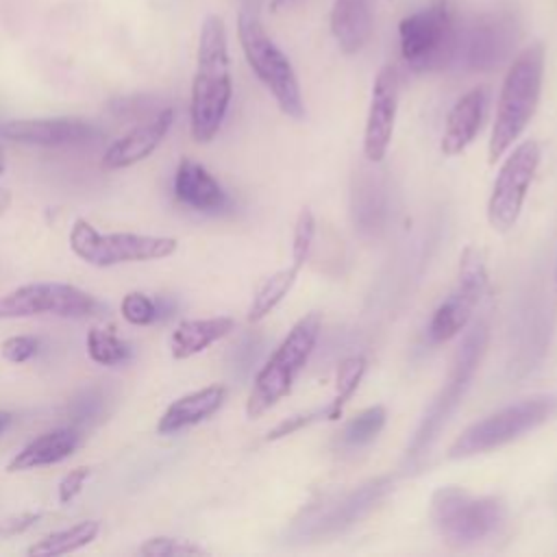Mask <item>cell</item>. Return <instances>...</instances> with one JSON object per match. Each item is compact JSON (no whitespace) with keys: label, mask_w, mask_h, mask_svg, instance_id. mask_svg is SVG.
I'll return each instance as SVG.
<instances>
[{"label":"cell","mask_w":557,"mask_h":557,"mask_svg":"<svg viewBox=\"0 0 557 557\" xmlns=\"http://www.w3.org/2000/svg\"><path fill=\"white\" fill-rule=\"evenodd\" d=\"M231 96L233 81L226 26L220 15H207L200 26L189 100V128L198 144H207L218 135L226 117Z\"/></svg>","instance_id":"obj_1"},{"label":"cell","mask_w":557,"mask_h":557,"mask_svg":"<svg viewBox=\"0 0 557 557\" xmlns=\"http://www.w3.org/2000/svg\"><path fill=\"white\" fill-rule=\"evenodd\" d=\"M487 324L485 322H476L463 337V342L459 344L455 359L450 363L448 376L444 387L440 389V394L433 398V403L429 405V409L424 411L411 442L407 444V450L403 455V468L405 470H416L422 466L424 457L429 455L433 442L437 440L440 431L446 426V422L450 420V416L457 411V407L461 405L474 374L476 368L483 359V352L487 348Z\"/></svg>","instance_id":"obj_2"},{"label":"cell","mask_w":557,"mask_h":557,"mask_svg":"<svg viewBox=\"0 0 557 557\" xmlns=\"http://www.w3.org/2000/svg\"><path fill=\"white\" fill-rule=\"evenodd\" d=\"M544 44L535 41L518 52L500 87L496 117L490 135V163H496L531 122L544 81Z\"/></svg>","instance_id":"obj_3"},{"label":"cell","mask_w":557,"mask_h":557,"mask_svg":"<svg viewBox=\"0 0 557 557\" xmlns=\"http://www.w3.org/2000/svg\"><path fill=\"white\" fill-rule=\"evenodd\" d=\"M435 531L453 546H472L492 537L505 522L507 509L498 496H474L463 487L444 485L429 507Z\"/></svg>","instance_id":"obj_4"},{"label":"cell","mask_w":557,"mask_h":557,"mask_svg":"<svg viewBox=\"0 0 557 557\" xmlns=\"http://www.w3.org/2000/svg\"><path fill=\"white\" fill-rule=\"evenodd\" d=\"M237 37L244 57L257 78L274 96L281 111L294 120L305 117V102L296 72L285 52L265 33L255 9H242L237 15Z\"/></svg>","instance_id":"obj_5"},{"label":"cell","mask_w":557,"mask_h":557,"mask_svg":"<svg viewBox=\"0 0 557 557\" xmlns=\"http://www.w3.org/2000/svg\"><path fill=\"white\" fill-rule=\"evenodd\" d=\"M318 335H320L318 313H307L292 326L287 337L281 342V346L272 352V357L255 376V383L246 403V416L250 420L259 418L270 407H274L285 394H289L298 372L305 368L309 355L313 352Z\"/></svg>","instance_id":"obj_6"},{"label":"cell","mask_w":557,"mask_h":557,"mask_svg":"<svg viewBox=\"0 0 557 557\" xmlns=\"http://www.w3.org/2000/svg\"><path fill=\"white\" fill-rule=\"evenodd\" d=\"M557 413V394H535L470 424L448 448L450 459L498 448L537 429Z\"/></svg>","instance_id":"obj_7"},{"label":"cell","mask_w":557,"mask_h":557,"mask_svg":"<svg viewBox=\"0 0 557 557\" xmlns=\"http://www.w3.org/2000/svg\"><path fill=\"white\" fill-rule=\"evenodd\" d=\"M457 24L450 0H431L429 7L400 20V57L413 72H433L453 61Z\"/></svg>","instance_id":"obj_8"},{"label":"cell","mask_w":557,"mask_h":557,"mask_svg":"<svg viewBox=\"0 0 557 557\" xmlns=\"http://www.w3.org/2000/svg\"><path fill=\"white\" fill-rule=\"evenodd\" d=\"M72 252L94 268H113L120 263L157 261L176 252L178 242L165 235L139 233H100L85 218H76L67 235Z\"/></svg>","instance_id":"obj_9"},{"label":"cell","mask_w":557,"mask_h":557,"mask_svg":"<svg viewBox=\"0 0 557 557\" xmlns=\"http://www.w3.org/2000/svg\"><path fill=\"white\" fill-rule=\"evenodd\" d=\"M392 490V476L383 474L370 479L348 492L326 496L324 500L307 507L289 527L292 540H320L346 531L366 518Z\"/></svg>","instance_id":"obj_10"},{"label":"cell","mask_w":557,"mask_h":557,"mask_svg":"<svg viewBox=\"0 0 557 557\" xmlns=\"http://www.w3.org/2000/svg\"><path fill=\"white\" fill-rule=\"evenodd\" d=\"M102 311V305L89 292L59 281H39L17 285L0 296V320H24L52 315L63 320H85Z\"/></svg>","instance_id":"obj_11"},{"label":"cell","mask_w":557,"mask_h":557,"mask_svg":"<svg viewBox=\"0 0 557 557\" xmlns=\"http://www.w3.org/2000/svg\"><path fill=\"white\" fill-rule=\"evenodd\" d=\"M490 289V276L485 268L483 252L474 246H468L459 259L457 287L450 296L435 309L429 322V339L446 342L455 337L472 318V311Z\"/></svg>","instance_id":"obj_12"},{"label":"cell","mask_w":557,"mask_h":557,"mask_svg":"<svg viewBox=\"0 0 557 557\" xmlns=\"http://www.w3.org/2000/svg\"><path fill=\"white\" fill-rule=\"evenodd\" d=\"M513 44L516 20L505 11L483 13L468 26V30L457 33L450 63L470 72H487L509 57Z\"/></svg>","instance_id":"obj_13"},{"label":"cell","mask_w":557,"mask_h":557,"mask_svg":"<svg viewBox=\"0 0 557 557\" xmlns=\"http://www.w3.org/2000/svg\"><path fill=\"white\" fill-rule=\"evenodd\" d=\"M540 157V144L527 139L518 144L505 159L487 202V220L496 231H509L516 224L529 185L537 172Z\"/></svg>","instance_id":"obj_14"},{"label":"cell","mask_w":557,"mask_h":557,"mask_svg":"<svg viewBox=\"0 0 557 557\" xmlns=\"http://www.w3.org/2000/svg\"><path fill=\"white\" fill-rule=\"evenodd\" d=\"M398 91L400 76L396 65H383L372 85V98L363 131V154L370 163H379L387 154L398 111Z\"/></svg>","instance_id":"obj_15"},{"label":"cell","mask_w":557,"mask_h":557,"mask_svg":"<svg viewBox=\"0 0 557 557\" xmlns=\"http://www.w3.org/2000/svg\"><path fill=\"white\" fill-rule=\"evenodd\" d=\"M98 135V128L81 117H20L0 124V137L26 146L83 144Z\"/></svg>","instance_id":"obj_16"},{"label":"cell","mask_w":557,"mask_h":557,"mask_svg":"<svg viewBox=\"0 0 557 557\" xmlns=\"http://www.w3.org/2000/svg\"><path fill=\"white\" fill-rule=\"evenodd\" d=\"M174 122V109L165 107L157 111L146 122L133 126L126 135L115 139L102 154V165L107 170H124L144 159H148L165 139Z\"/></svg>","instance_id":"obj_17"},{"label":"cell","mask_w":557,"mask_h":557,"mask_svg":"<svg viewBox=\"0 0 557 557\" xmlns=\"http://www.w3.org/2000/svg\"><path fill=\"white\" fill-rule=\"evenodd\" d=\"M174 196L181 205L200 213H222L231 207L228 194L198 161L183 157L174 172Z\"/></svg>","instance_id":"obj_18"},{"label":"cell","mask_w":557,"mask_h":557,"mask_svg":"<svg viewBox=\"0 0 557 557\" xmlns=\"http://www.w3.org/2000/svg\"><path fill=\"white\" fill-rule=\"evenodd\" d=\"M487 100H490L487 89L474 87L455 102V107L446 117V126L442 135V152L446 157L463 152L466 146L476 137L485 120Z\"/></svg>","instance_id":"obj_19"},{"label":"cell","mask_w":557,"mask_h":557,"mask_svg":"<svg viewBox=\"0 0 557 557\" xmlns=\"http://www.w3.org/2000/svg\"><path fill=\"white\" fill-rule=\"evenodd\" d=\"M226 400V387L224 385H209L189 394L178 396L168 405V409L161 413L157 422L159 435H174L183 429L196 426L211 418Z\"/></svg>","instance_id":"obj_20"},{"label":"cell","mask_w":557,"mask_h":557,"mask_svg":"<svg viewBox=\"0 0 557 557\" xmlns=\"http://www.w3.org/2000/svg\"><path fill=\"white\" fill-rule=\"evenodd\" d=\"M81 444V435L74 429L61 426L46 431L30 440L22 450H17L9 463L7 472H26L44 466H54L67 459Z\"/></svg>","instance_id":"obj_21"},{"label":"cell","mask_w":557,"mask_h":557,"mask_svg":"<svg viewBox=\"0 0 557 557\" xmlns=\"http://www.w3.org/2000/svg\"><path fill=\"white\" fill-rule=\"evenodd\" d=\"M233 329H235V320L228 315L181 320L170 333V355L176 361L189 359L202 352L205 348H209L213 342L226 337Z\"/></svg>","instance_id":"obj_22"},{"label":"cell","mask_w":557,"mask_h":557,"mask_svg":"<svg viewBox=\"0 0 557 557\" xmlns=\"http://www.w3.org/2000/svg\"><path fill=\"white\" fill-rule=\"evenodd\" d=\"M331 33L346 54L359 52L372 35L368 0H335L331 9Z\"/></svg>","instance_id":"obj_23"},{"label":"cell","mask_w":557,"mask_h":557,"mask_svg":"<svg viewBox=\"0 0 557 557\" xmlns=\"http://www.w3.org/2000/svg\"><path fill=\"white\" fill-rule=\"evenodd\" d=\"M352 215H355V224L363 231L374 235L387 215V194H385V185L383 181L370 172V170H361L355 176V185H352Z\"/></svg>","instance_id":"obj_24"},{"label":"cell","mask_w":557,"mask_h":557,"mask_svg":"<svg viewBox=\"0 0 557 557\" xmlns=\"http://www.w3.org/2000/svg\"><path fill=\"white\" fill-rule=\"evenodd\" d=\"M100 533V522L98 520H81L67 529L52 531L30 544L26 548V555L33 557H57V555H67L74 550H81L89 546Z\"/></svg>","instance_id":"obj_25"},{"label":"cell","mask_w":557,"mask_h":557,"mask_svg":"<svg viewBox=\"0 0 557 557\" xmlns=\"http://www.w3.org/2000/svg\"><path fill=\"white\" fill-rule=\"evenodd\" d=\"M298 272H300V268H296L292 263L289 268H283V270L270 274L252 296V302H250V309H248V320L259 322L261 318H265L287 296V292L294 287V283L298 278Z\"/></svg>","instance_id":"obj_26"},{"label":"cell","mask_w":557,"mask_h":557,"mask_svg":"<svg viewBox=\"0 0 557 557\" xmlns=\"http://www.w3.org/2000/svg\"><path fill=\"white\" fill-rule=\"evenodd\" d=\"M387 420L385 407L383 405H374L363 409L361 413H357L339 433L337 444L344 450H357L368 446L370 442H374L379 437V433L383 431Z\"/></svg>","instance_id":"obj_27"},{"label":"cell","mask_w":557,"mask_h":557,"mask_svg":"<svg viewBox=\"0 0 557 557\" xmlns=\"http://www.w3.org/2000/svg\"><path fill=\"white\" fill-rule=\"evenodd\" d=\"M87 355L98 366H120L131 359V346L117 337L113 324L91 326L85 337Z\"/></svg>","instance_id":"obj_28"},{"label":"cell","mask_w":557,"mask_h":557,"mask_svg":"<svg viewBox=\"0 0 557 557\" xmlns=\"http://www.w3.org/2000/svg\"><path fill=\"white\" fill-rule=\"evenodd\" d=\"M137 553L144 555V557H200V555H209V550L202 548L200 544H196L191 540H183V537H172V535L148 537L137 548Z\"/></svg>","instance_id":"obj_29"},{"label":"cell","mask_w":557,"mask_h":557,"mask_svg":"<svg viewBox=\"0 0 557 557\" xmlns=\"http://www.w3.org/2000/svg\"><path fill=\"white\" fill-rule=\"evenodd\" d=\"M363 372H366V359H363L361 355L346 357V359L339 363V368H337V379H335V383H337V394H335V398L331 400V405H333V409H335L337 413H342V407H344V405L350 400V396L357 392Z\"/></svg>","instance_id":"obj_30"},{"label":"cell","mask_w":557,"mask_h":557,"mask_svg":"<svg viewBox=\"0 0 557 557\" xmlns=\"http://www.w3.org/2000/svg\"><path fill=\"white\" fill-rule=\"evenodd\" d=\"M120 313L133 326H150L159 318V307L148 294L133 289L122 296Z\"/></svg>","instance_id":"obj_31"},{"label":"cell","mask_w":557,"mask_h":557,"mask_svg":"<svg viewBox=\"0 0 557 557\" xmlns=\"http://www.w3.org/2000/svg\"><path fill=\"white\" fill-rule=\"evenodd\" d=\"M313 239H315V218L311 213L309 207H305L300 213H298V220H296V226H294V242H292V263L296 268H302L309 252H311V246H313Z\"/></svg>","instance_id":"obj_32"},{"label":"cell","mask_w":557,"mask_h":557,"mask_svg":"<svg viewBox=\"0 0 557 557\" xmlns=\"http://www.w3.org/2000/svg\"><path fill=\"white\" fill-rule=\"evenodd\" d=\"M326 418H329V420L337 418V411L333 409L331 403L324 405V407H318V409H313V411H307V413L292 416V418L283 420L281 424H276V426L268 433V440H278V437L289 435V433H294V431H298V429H302V426H307V424H311V422H315V420H326Z\"/></svg>","instance_id":"obj_33"},{"label":"cell","mask_w":557,"mask_h":557,"mask_svg":"<svg viewBox=\"0 0 557 557\" xmlns=\"http://www.w3.org/2000/svg\"><path fill=\"white\" fill-rule=\"evenodd\" d=\"M39 339L33 335H11L0 344V355L9 363H24L35 357Z\"/></svg>","instance_id":"obj_34"},{"label":"cell","mask_w":557,"mask_h":557,"mask_svg":"<svg viewBox=\"0 0 557 557\" xmlns=\"http://www.w3.org/2000/svg\"><path fill=\"white\" fill-rule=\"evenodd\" d=\"M91 476V468L89 466H76L70 472H65L57 485V494H59V503L61 505H70L85 487V481Z\"/></svg>","instance_id":"obj_35"},{"label":"cell","mask_w":557,"mask_h":557,"mask_svg":"<svg viewBox=\"0 0 557 557\" xmlns=\"http://www.w3.org/2000/svg\"><path fill=\"white\" fill-rule=\"evenodd\" d=\"M41 518L39 511H20L0 520V537H15L26 533Z\"/></svg>","instance_id":"obj_36"},{"label":"cell","mask_w":557,"mask_h":557,"mask_svg":"<svg viewBox=\"0 0 557 557\" xmlns=\"http://www.w3.org/2000/svg\"><path fill=\"white\" fill-rule=\"evenodd\" d=\"M9 207H11V191L0 187V218L7 213Z\"/></svg>","instance_id":"obj_37"},{"label":"cell","mask_w":557,"mask_h":557,"mask_svg":"<svg viewBox=\"0 0 557 557\" xmlns=\"http://www.w3.org/2000/svg\"><path fill=\"white\" fill-rule=\"evenodd\" d=\"M11 420H13V416L9 411H0V435L11 426Z\"/></svg>","instance_id":"obj_38"},{"label":"cell","mask_w":557,"mask_h":557,"mask_svg":"<svg viewBox=\"0 0 557 557\" xmlns=\"http://www.w3.org/2000/svg\"><path fill=\"white\" fill-rule=\"evenodd\" d=\"M4 170H7V157H4V152L0 150V174H4Z\"/></svg>","instance_id":"obj_39"},{"label":"cell","mask_w":557,"mask_h":557,"mask_svg":"<svg viewBox=\"0 0 557 557\" xmlns=\"http://www.w3.org/2000/svg\"><path fill=\"white\" fill-rule=\"evenodd\" d=\"M292 2H296V0H274V4H278V7H287Z\"/></svg>","instance_id":"obj_40"},{"label":"cell","mask_w":557,"mask_h":557,"mask_svg":"<svg viewBox=\"0 0 557 557\" xmlns=\"http://www.w3.org/2000/svg\"><path fill=\"white\" fill-rule=\"evenodd\" d=\"M555 278H557V261H555Z\"/></svg>","instance_id":"obj_41"}]
</instances>
